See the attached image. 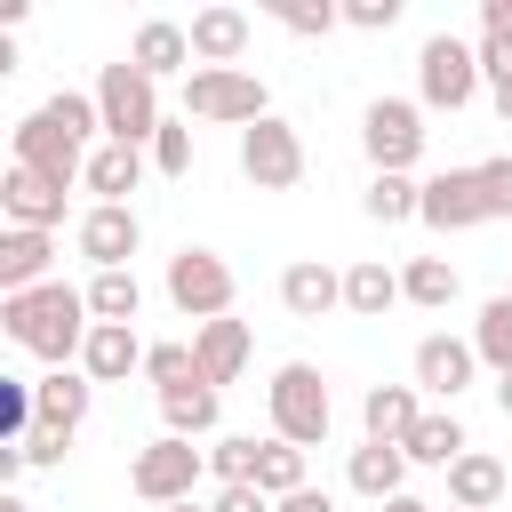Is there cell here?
<instances>
[{"label": "cell", "instance_id": "28", "mask_svg": "<svg viewBox=\"0 0 512 512\" xmlns=\"http://www.w3.org/2000/svg\"><path fill=\"white\" fill-rule=\"evenodd\" d=\"M400 448H408V464H432V472H448V464H456L472 440H464L456 408H424V416H416V432H408Z\"/></svg>", "mask_w": 512, "mask_h": 512}, {"label": "cell", "instance_id": "31", "mask_svg": "<svg viewBox=\"0 0 512 512\" xmlns=\"http://www.w3.org/2000/svg\"><path fill=\"white\" fill-rule=\"evenodd\" d=\"M88 312L112 320V328H136V312H144V280H136V272H96V280H88Z\"/></svg>", "mask_w": 512, "mask_h": 512}, {"label": "cell", "instance_id": "33", "mask_svg": "<svg viewBox=\"0 0 512 512\" xmlns=\"http://www.w3.org/2000/svg\"><path fill=\"white\" fill-rule=\"evenodd\" d=\"M256 456H264L256 432H216V440H208V472H216V488H248V480H256Z\"/></svg>", "mask_w": 512, "mask_h": 512}, {"label": "cell", "instance_id": "22", "mask_svg": "<svg viewBox=\"0 0 512 512\" xmlns=\"http://www.w3.org/2000/svg\"><path fill=\"white\" fill-rule=\"evenodd\" d=\"M56 264V232H0V296H24V288H40V280H56L48 272Z\"/></svg>", "mask_w": 512, "mask_h": 512}, {"label": "cell", "instance_id": "15", "mask_svg": "<svg viewBox=\"0 0 512 512\" xmlns=\"http://www.w3.org/2000/svg\"><path fill=\"white\" fill-rule=\"evenodd\" d=\"M248 352H256V336H248V320H200L192 328V360H200V384H240V368H248Z\"/></svg>", "mask_w": 512, "mask_h": 512}, {"label": "cell", "instance_id": "26", "mask_svg": "<svg viewBox=\"0 0 512 512\" xmlns=\"http://www.w3.org/2000/svg\"><path fill=\"white\" fill-rule=\"evenodd\" d=\"M392 304H408V296H400V272H392L384 256L344 264V312H352V320H384Z\"/></svg>", "mask_w": 512, "mask_h": 512}, {"label": "cell", "instance_id": "12", "mask_svg": "<svg viewBox=\"0 0 512 512\" xmlns=\"http://www.w3.org/2000/svg\"><path fill=\"white\" fill-rule=\"evenodd\" d=\"M72 248H80L96 272H128V256L144 248V224H136V208H104V200H88L80 224H72Z\"/></svg>", "mask_w": 512, "mask_h": 512}, {"label": "cell", "instance_id": "50", "mask_svg": "<svg viewBox=\"0 0 512 512\" xmlns=\"http://www.w3.org/2000/svg\"><path fill=\"white\" fill-rule=\"evenodd\" d=\"M448 512H456V504H448Z\"/></svg>", "mask_w": 512, "mask_h": 512}, {"label": "cell", "instance_id": "35", "mask_svg": "<svg viewBox=\"0 0 512 512\" xmlns=\"http://www.w3.org/2000/svg\"><path fill=\"white\" fill-rule=\"evenodd\" d=\"M144 376H152V400H160L176 384H200V360H192V344H152L144 352Z\"/></svg>", "mask_w": 512, "mask_h": 512}, {"label": "cell", "instance_id": "1", "mask_svg": "<svg viewBox=\"0 0 512 512\" xmlns=\"http://www.w3.org/2000/svg\"><path fill=\"white\" fill-rule=\"evenodd\" d=\"M0 328H8L32 360H48V368H80V344H88L96 312H88V288L40 280V288H24V296H0Z\"/></svg>", "mask_w": 512, "mask_h": 512}, {"label": "cell", "instance_id": "16", "mask_svg": "<svg viewBox=\"0 0 512 512\" xmlns=\"http://www.w3.org/2000/svg\"><path fill=\"white\" fill-rule=\"evenodd\" d=\"M344 488L368 496V504L408 496V448H392V440H360V448L344 456Z\"/></svg>", "mask_w": 512, "mask_h": 512}, {"label": "cell", "instance_id": "30", "mask_svg": "<svg viewBox=\"0 0 512 512\" xmlns=\"http://www.w3.org/2000/svg\"><path fill=\"white\" fill-rule=\"evenodd\" d=\"M456 288H464V280H456V264H448V256H408V264H400V296H408V304H424V312H448V304H456Z\"/></svg>", "mask_w": 512, "mask_h": 512}, {"label": "cell", "instance_id": "48", "mask_svg": "<svg viewBox=\"0 0 512 512\" xmlns=\"http://www.w3.org/2000/svg\"><path fill=\"white\" fill-rule=\"evenodd\" d=\"M0 512H32V504H24V496H0Z\"/></svg>", "mask_w": 512, "mask_h": 512}, {"label": "cell", "instance_id": "37", "mask_svg": "<svg viewBox=\"0 0 512 512\" xmlns=\"http://www.w3.org/2000/svg\"><path fill=\"white\" fill-rule=\"evenodd\" d=\"M160 176H192V120H160V136L144 144Z\"/></svg>", "mask_w": 512, "mask_h": 512}, {"label": "cell", "instance_id": "5", "mask_svg": "<svg viewBox=\"0 0 512 512\" xmlns=\"http://www.w3.org/2000/svg\"><path fill=\"white\" fill-rule=\"evenodd\" d=\"M88 96H96V112H104V144H136V152H144V144L160 136V120H168V112H160V80L136 72L128 56L104 64Z\"/></svg>", "mask_w": 512, "mask_h": 512}, {"label": "cell", "instance_id": "40", "mask_svg": "<svg viewBox=\"0 0 512 512\" xmlns=\"http://www.w3.org/2000/svg\"><path fill=\"white\" fill-rule=\"evenodd\" d=\"M64 456H72V440H64V432H32V440H24V464H40V472H56Z\"/></svg>", "mask_w": 512, "mask_h": 512}, {"label": "cell", "instance_id": "42", "mask_svg": "<svg viewBox=\"0 0 512 512\" xmlns=\"http://www.w3.org/2000/svg\"><path fill=\"white\" fill-rule=\"evenodd\" d=\"M32 464H24V440H0V488H16Z\"/></svg>", "mask_w": 512, "mask_h": 512}, {"label": "cell", "instance_id": "21", "mask_svg": "<svg viewBox=\"0 0 512 512\" xmlns=\"http://www.w3.org/2000/svg\"><path fill=\"white\" fill-rule=\"evenodd\" d=\"M128 64H136V72H152V80H168V72H184V80H192V32H184V24H168V16H144V24H136V40H128Z\"/></svg>", "mask_w": 512, "mask_h": 512}, {"label": "cell", "instance_id": "43", "mask_svg": "<svg viewBox=\"0 0 512 512\" xmlns=\"http://www.w3.org/2000/svg\"><path fill=\"white\" fill-rule=\"evenodd\" d=\"M272 512H336V504H328V488H296V496H280Z\"/></svg>", "mask_w": 512, "mask_h": 512}, {"label": "cell", "instance_id": "18", "mask_svg": "<svg viewBox=\"0 0 512 512\" xmlns=\"http://www.w3.org/2000/svg\"><path fill=\"white\" fill-rule=\"evenodd\" d=\"M32 400H40V432H80L88 424V408H96V384L80 376V368H48V376H32Z\"/></svg>", "mask_w": 512, "mask_h": 512}, {"label": "cell", "instance_id": "3", "mask_svg": "<svg viewBox=\"0 0 512 512\" xmlns=\"http://www.w3.org/2000/svg\"><path fill=\"white\" fill-rule=\"evenodd\" d=\"M264 408H272V440H288V448H320L328 424H336L328 376H320L312 360H280L272 384H264Z\"/></svg>", "mask_w": 512, "mask_h": 512}, {"label": "cell", "instance_id": "10", "mask_svg": "<svg viewBox=\"0 0 512 512\" xmlns=\"http://www.w3.org/2000/svg\"><path fill=\"white\" fill-rule=\"evenodd\" d=\"M8 160L16 168H32V176H48V184H88V144L72 136V128H56L48 112H24L16 120V136H8Z\"/></svg>", "mask_w": 512, "mask_h": 512}, {"label": "cell", "instance_id": "39", "mask_svg": "<svg viewBox=\"0 0 512 512\" xmlns=\"http://www.w3.org/2000/svg\"><path fill=\"white\" fill-rule=\"evenodd\" d=\"M472 48H480V80H488V88H496V80H512V40H496V32H480Z\"/></svg>", "mask_w": 512, "mask_h": 512}, {"label": "cell", "instance_id": "17", "mask_svg": "<svg viewBox=\"0 0 512 512\" xmlns=\"http://www.w3.org/2000/svg\"><path fill=\"white\" fill-rule=\"evenodd\" d=\"M280 304H288L296 320H328V312H344V272L320 264V256H296V264L280 272Z\"/></svg>", "mask_w": 512, "mask_h": 512}, {"label": "cell", "instance_id": "29", "mask_svg": "<svg viewBox=\"0 0 512 512\" xmlns=\"http://www.w3.org/2000/svg\"><path fill=\"white\" fill-rule=\"evenodd\" d=\"M472 352H480L488 376H512V288H496V296L480 304V320H472Z\"/></svg>", "mask_w": 512, "mask_h": 512}, {"label": "cell", "instance_id": "49", "mask_svg": "<svg viewBox=\"0 0 512 512\" xmlns=\"http://www.w3.org/2000/svg\"><path fill=\"white\" fill-rule=\"evenodd\" d=\"M168 512H208V504H168Z\"/></svg>", "mask_w": 512, "mask_h": 512}, {"label": "cell", "instance_id": "38", "mask_svg": "<svg viewBox=\"0 0 512 512\" xmlns=\"http://www.w3.org/2000/svg\"><path fill=\"white\" fill-rule=\"evenodd\" d=\"M344 24L352 32H392L400 24V0H344Z\"/></svg>", "mask_w": 512, "mask_h": 512}, {"label": "cell", "instance_id": "13", "mask_svg": "<svg viewBox=\"0 0 512 512\" xmlns=\"http://www.w3.org/2000/svg\"><path fill=\"white\" fill-rule=\"evenodd\" d=\"M472 376H480L472 336H448V328H440V336H424V344H416V392H432V400H448V408H456V392H464Z\"/></svg>", "mask_w": 512, "mask_h": 512}, {"label": "cell", "instance_id": "6", "mask_svg": "<svg viewBox=\"0 0 512 512\" xmlns=\"http://www.w3.org/2000/svg\"><path fill=\"white\" fill-rule=\"evenodd\" d=\"M480 88H488V80H480V48H472V40L432 32V40L416 48V104H424V112H464Z\"/></svg>", "mask_w": 512, "mask_h": 512}, {"label": "cell", "instance_id": "24", "mask_svg": "<svg viewBox=\"0 0 512 512\" xmlns=\"http://www.w3.org/2000/svg\"><path fill=\"white\" fill-rule=\"evenodd\" d=\"M184 32H192V64H240V56H248V8H224V0H216V8H200Z\"/></svg>", "mask_w": 512, "mask_h": 512}, {"label": "cell", "instance_id": "19", "mask_svg": "<svg viewBox=\"0 0 512 512\" xmlns=\"http://www.w3.org/2000/svg\"><path fill=\"white\" fill-rule=\"evenodd\" d=\"M504 488H512V464L488 456V448H464V456L448 464V504H456V512H496Z\"/></svg>", "mask_w": 512, "mask_h": 512}, {"label": "cell", "instance_id": "45", "mask_svg": "<svg viewBox=\"0 0 512 512\" xmlns=\"http://www.w3.org/2000/svg\"><path fill=\"white\" fill-rule=\"evenodd\" d=\"M488 104H496V120L512 128V80H496V88H488Z\"/></svg>", "mask_w": 512, "mask_h": 512}, {"label": "cell", "instance_id": "25", "mask_svg": "<svg viewBox=\"0 0 512 512\" xmlns=\"http://www.w3.org/2000/svg\"><path fill=\"white\" fill-rule=\"evenodd\" d=\"M144 168H152V152H136V144H96V152H88V192H96L104 208H128V192L144 184Z\"/></svg>", "mask_w": 512, "mask_h": 512}, {"label": "cell", "instance_id": "34", "mask_svg": "<svg viewBox=\"0 0 512 512\" xmlns=\"http://www.w3.org/2000/svg\"><path fill=\"white\" fill-rule=\"evenodd\" d=\"M256 488L280 504V496H296V488H312L304 480V448H288V440H264V456H256Z\"/></svg>", "mask_w": 512, "mask_h": 512}, {"label": "cell", "instance_id": "44", "mask_svg": "<svg viewBox=\"0 0 512 512\" xmlns=\"http://www.w3.org/2000/svg\"><path fill=\"white\" fill-rule=\"evenodd\" d=\"M480 32H496V40H512V0H480Z\"/></svg>", "mask_w": 512, "mask_h": 512}, {"label": "cell", "instance_id": "20", "mask_svg": "<svg viewBox=\"0 0 512 512\" xmlns=\"http://www.w3.org/2000/svg\"><path fill=\"white\" fill-rule=\"evenodd\" d=\"M144 352H152V344H144L136 328L96 320V328H88V344H80V376H88V384H120V376H136V368H144Z\"/></svg>", "mask_w": 512, "mask_h": 512}, {"label": "cell", "instance_id": "8", "mask_svg": "<svg viewBox=\"0 0 512 512\" xmlns=\"http://www.w3.org/2000/svg\"><path fill=\"white\" fill-rule=\"evenodd\" d=\"M360 152H368L376 176H408V168L424 160V104H408V96H376V104L360 112Z\"/></svg>", "mask_w": 512, "mask_h": 512}, {"label": "cell", "instance_id": "32", "mask_svg": "<svg viewBox=\"0 0 512 512\" xmlns=\"http://www.w3.org/2000/svg\"><path fill=\"white\" fill-rule=\"evenodd\" d=\"M416 200H424V184H416V176H368L360 216H368V224H408V216H416Z\"/></svg>", "mask_w": 512, "mask_h": 512}, {"label": "cell", "instance_id": "11", "mask_svg": "<svg viewBox=\"0 0 512 512\" xmlns=\"http://www.w3.org/2000/svg\"><path fill=\"white\" fill-rule=\"evenodd\" d=\"M240 176L256 184V192H296L304 184V136L272 112V120H256V128H240Z\"/></svg>", "mask_w": 512, "mask_h": 512}, {"label": "cell", "instance_id": "47", "mask_svg": "<svg viewBox=\"0 0 512 512\" xmlns=\"http://www.w3.org/2000/svg\"><path fill=\"white\" fill-rule=\"evenodd\" d=\"M496 408H504V416H512V376H496Z\"/></svg>", "mask_w": 512, "mask_h": 512}, {"label": "cell", "instance_id": "23", "mask_svg": "<svg viewBox=\"0 0 512 512\" xmlns=\"http://www.w3.org/2000/svg\"><path fill=\"white\" fill-rule=\"evenodd\" d=\"M416 416H424V392L416 384H368V400H360V440H408L416 432Z\"/></svg>", "mask_w": 512, "mask_h": 512}, {"label": "cell", "instance_id": "2", "mask_svg": "<svg viewBox=\"0 0 512 512\" xmlns=\"http://www.w3.org/2000/svg\"><path fill=\"white\" fill-rule=\"evenodd\" d=\"M504 216H512V152L424 176L416 224H432V232H480V224H504Z\"/></svg>", "mask_w": 512, "mask_h": 512}, {"label": "cell", "instance_id": "9", "mask_svg": "<svg viewBox=\"0 0 512 512\" xmlns=\"http://www.w3.org/2000/svg\"><path fill=\"white\" fill-rule=\"evenodd\" d=\"M160 288H168V304H176L192 328H200V320H224L232 296H240V280H232V264H224L216 248H176Z\"/></svg>", "mask_w": 512, "mask_h": 512}, {"label": "cell", "instance_id": "14", "mask_svg": "<svg viewBox=\"0 0 512 512\" xmlns=\"http://www.w3.org/2000/svg\"><path fill=\"white\" fill-rule=\"evenodd\" d=\"M0 216H8L16 232H56V224H64V184H48V176H32V168L8 160V176H0Z\"/></svg>", "mask_w": 512, "mask_h": 512}, {"label": "cell", "instance_id": "36", "mask_svg": "<svg viewBox=\"0 0 512 512\" xmlns=\"http://www.w3.org/2000/svg\"><path fill=\"white\" fill-rule=\"evenodd\" d=\"M272 16H280V24L296 32V40H328V32L344 24V8H336V0H280Z\"/></svg>", "mask_w": 512, "mask_h": 512}, {"label": "cell", "instance_id": "41", "mask_svg": "<svg viewBox=\"0 0 512 512\" xmlns=\"http://www.w3.org/2000/svg\"><path fill=\"white\" fill-rule=\"evenodd\" d=\"M208 512H272V496L248 480V488H216V504H208Z\"/></svg>", "mask_w": 512, "mask_h": 512}, {"label": "cell", "instance_id": "7", "mask_svg": "<svg viewBox=\"0 0 512 512\" xmlns=\"http://www.w3.org/2000/svg\"><path fill=\"white\" fill-rule=\"evenodd\" d=\"M200 472H208V448H192V440H176V432H160V440H144V448L128 456V488H136L152 512L192 504Z\"/></svg>", "mask_w": 512, "mask_h": 512}, {"label": "cell", "instance_id": "4", "mask_svg": "<svg viewBox=\"0 0 512 512\" xmlns=\"http://www.w3.org/2000/svg\"><path fill=\"white\" fill-rule=\"evenodd\" d=\"M184 120L256 128V120H272V88H264L248 64H192V80H184Z\"/></svg>", "mask_w": 512, "mask_h": 512}, {"label": "cell", "instance_id": "27", "mask_svg": "<svg viewBox=\"0 0 512 512\" xmlns=\"http://www.w3.org/2000/svg\"><path fill=\"white\" fill-rule=\"evenodd\" d=\"M216 416H224L216 384H176V392H160V432H176V440H216Z\"/></svg>", "mask_w": 512, "mask_h": 512}, {"label": "cell", "instance_id": "46", "mask_svg": "<svg viewBox=\"0 0 512 512\" xmlns=\"http://www.w3.org/2000/svg\"><path fill=\"white\" fill-rule=\"evenodd\" d=\"M376 512H440V504H424V496H392V504H376Z\"/></svg>", "mask_w": 512, "mask_h": 512}]
</instances>
